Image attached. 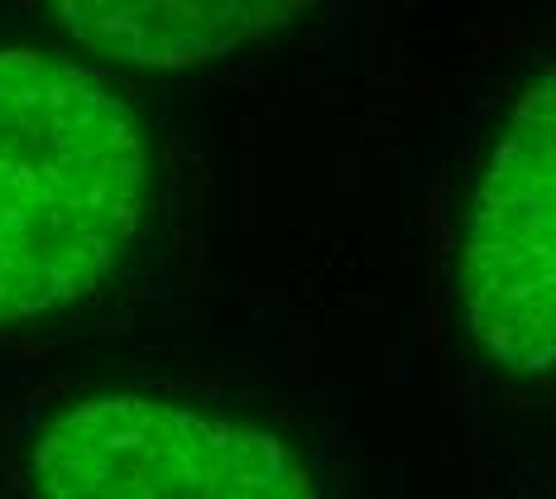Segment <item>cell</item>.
<instances>
[{
  "instance_id": "2",
  "label": "cell",
  "mask_w": 556,
  "mask_h": 499,
  "mask_svg": "<svg viewBox=\"0 0 556 499\" xmlns=\"http://www.w3.org/2000/svg\"><path fill=\"white\" fill-rule=\"evenodd\" d=\"M34 485L39 499H317L269 433L139 394L58 413L34 447Z\"/></svg>"
},
{
  "instance_id": "4",
  "label": "cell",
  "mask_w": 556,
  "mask_h": 499,
  "mask_svg": "<svg viewBox=\"0 0 556 499\" xmlns=\"http://www.w3.org/2000/svg\"><path fill=\"white\" fill-rule=\"evenodd\" d=\"M298 5H254V0H206V5H63L58 20L87 49L125 63L178 67L197 58L230 53L236 43L269 34L293 20Z\"/></svg>"
},
{
  "instance_id": "3",
  "label": "cell",
  "mask_w": 556,
  "mask_h": 499,
  "mask_svg": "<svg viewBox=\"0 0 556 499\" xmlns=\"http://www.w3.org/2000/svg\"><path fill=\"white\" fill-rule=\"evenodd\" d=\"M466 322L508 370H556V67L518 97L466 226Z\"/></svg>"
},
{
  "instance_id": "1",
  "label": "cell",
  "mask_w": 556,
  "mask_h": 499,
  "mask_svg": "<svg viewBox=\"0 0 556 499\" xmlns=\"http://www.w3.org/2000/svg\"><path fill=\"white\" fill-rule=\"evenodd\" d=\"M149 145L101 73L0 49V327L97 294L135 240Z\"/></svg>"
}]
</instances>
